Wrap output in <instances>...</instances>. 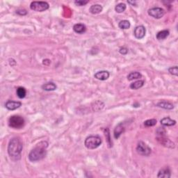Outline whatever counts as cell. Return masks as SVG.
<instances>
[{"label":"cell","mask_w":178,"mask_h":178,"mask_svg":"<svg viewBox=\"0 0 178 178\" xmlns=\"http://www.w3.org/2000/svg\"><path fill=\"white\" fill-rule=\"evenodd\" d=\"M48 143L46 140H43L38 143L29 154V159L31 161H38L44 159L47 155V148Z\"/></svg>","instance_id":"6da1fadb"},{"label":"cell","mask_w":178,"mask_h":178,"mask_svg":"<svg viewBox=\"0 0 178 178\" xmlns=\"http://www.w3.org/2000/svg\"><path fill=\"white\" fill-rule=\"evenodd\" d=\"M23 145L19 138L14 137L11 139L8 146V153L13 160L20 159Z\"/></svg>","instance_id":"7a4b0ae2"},{"label":"cell","mask_w":178,"mask_h":178,"mask_svg":"<svg viewBox=\"0 0 178 178\" xmlns=\"http://www.w3.org/2000/svg\"><path fill=\"white\" fill-rule=\"evenodd\" d=\"M166 131L164 127H159L156 131L157 141L166 148H175V143L166 137Z\"/></svg>","instance_id":"3957f363"},{"label":"cell","mask_w":178,"mask_h":178,"mask_svg":"<svg viewBox=\"0 0 178 178\" xmlns=\"http://www.w3.org/2000/svg\"><path fill=\"white\" fill-rule=\"evenodd\" d=\"M102 138L99 136H89L86 138L84 141V145L86 148L89 150H94L98 148L99 146L102 144Z\"/></svg>","instance_id":"277c9868"},{"label":"cell","mask_w":178,"mask_h":178,"mask_svg":"<svg viewBox=\"0 0 178 178\" xmlns=\"http://www.w3.org/2000/svg\"><path fill=\"white\" fill-rule=\"evenodd\" d=\"M25 119L20 116L18 115H14L11 116L9 119H8V125L11 128L19 129H22L25 126Z\"/></svg>","instance_id":"5b68a950"},{"label":"cell","mask_w":178,"mask_h":178,"mask_svg":"<svg viewBox=\"0 0 178 178\" xmlns=\"http://www.w3.org/2000/svg\"><path fill=\"white\" fill-rule=\"evenodd\" d=\"M50 8V5L46 2H32L30 4V8L36 12H43Z\"/></svg>","instance_id":"8992f818"},{"label":"cell","mask_w":178,"mask_h":178,"mask_svg":"<svg viewBox=\"0 0 178 178\" xmlns=\"http://www.w3.org/2000/svg\"><path fill=\"white\" fill-rule=\"evenodd\" d=\"M137 151L141 156H149L151 154L152 150L144 142L139 141L137 146Z\"/></svg>","instance_id":"52a82bcc"},{"label":"cell","mask_w":178,"mask_h":178,"mask_svg":"<svg viewBox=\"0 0 178 178\" xmlns=\"http://www.w3.org/2000/svg\"><path fill=\"white\" fill-rule=\"evenodd\" d=\"M148 14L150 16L154 17V18L160 19L164 17V15H165V11L161 8L155 7L149 9Z\"/></svg>","instance_id":"ba28073f"},{"label":"cell","mask_w":178,"mask_h":178,"mask_svg":"<svg viewBox=\"0 0 178 178\" xmlns=\"http://www.w3.org/2000/svg\"><path fill=\"white\" fill-rule=\"evenodd\" d=\"M146 34V29L144 26L139 25L137 26V27L134 29V35L137 39H142L143 38Z\"/></svg>","instance_id":"9c48e42d"},{"label":"cell","mask_w":178,"mask_h":178,"mask_svg":"<svg viewBox=\"0 0 178 178\" xmlns=\"http://www.w3.org/2000/svg\"><path fill=\"white\" fill-rule=\"evenodd\" d=\"M22 106V103L20 102H15V101H12V100H8L6 102L5 104V107L8 110H10V111H14L17 109L20 108Z\"/></svg>","instance_id":"30bf717a"},{"label":"cell","mask_w":178,"mask_h":178,"mask_svg":"<svg viewBox=\"0 0 178 178\" xmlns=\"http://www.w3.org/2000/svg\"><path fill=\"white\" fill-rule=\"evenodd\" d=\"M171 177V171L169 167L166 166L160 169L157 175V177L159 178H170Z\"/></svg>","instance_id":"8fae6325"},{"label":"cell","mask_w":178,"mask_h":178,"mask_svg":"<svg viewBox=\"0 0 178 178\" xmlns=\"http://www.w3.org/2000/svg\"><path fill=\"white\" fill-rule=\"evenodd\" d=\"M110 76V73L107 71V70H102V71H99L98 72H96L95 74V78L97 79V80H100V81H105L107 80H108L109 77Z\"/></svg>","instance_id":"7c38bea8"},{"label":"cell","mask_w":178,"mask_h":178,"mask_svg":"<svg viewBox=\"0 0 178 178\" xmlns=\"http://www.w3.org/2000/svg\"><path fill=\"white\" fill-rule=\"evenodd\" d=\"M157 107H159V108L168 109V110H171L174 108V105H173L172 103L168 102V101H165V100L159 101V102L157 104Z\"/></svg>","instance_id":"4fadbf2b"},{"label":"cell","mask_w":178,"mask_h":178,"mask_svg":"<svg viewBox=\"0 0 178 178\" xmlns=\"http://www.w3.org/2000/svg\"><path fill=\"white\" fill-rule=\"evenodd\" d=\"M125 131V127L122 125V123L118 124L117 126L116 127L115 129H114V132H113V135H114V138L116 139H118V138L120 137V135L122 134Z\"/></svg>","instance_id":"5bb4252c"},{"label":"cell","mask_w":178,"mask_h":178,"mask_svg":"<svg viewBox=\"0 0 178 178\" xmlns=\"http://www.w3.org/2000/svg\"><path fill=\"white\" fill-rule=\"evenodd\" d=\"M73 30L74 32L79 34H82L86 32V27L83 25V24H76L73 26Z\"/></svg>","instance_id":"9a60e30c"},{"label":"cell","mask_w":178,"mask_h":178,"mask_svg":"<svg viewBox=\"0 0 178 178\" xmlns=\"http://www.w3.org/2000/svg\"><path fill=\"white\" fill-rule=\"evenodd\" d=\"M161 124L163 125V126H166V127H170V126H173L176 124V121L175 120L171 119L169 117H166L162 118L161 120Z\"/></svg>","instance_id":"2e32d148"},{"label":"cell","mask_w":178,"mask_h":178,"mask_svg":"<svg viewBox=\"0 0 178 178\" xmlns=\"http://www.w3.org/2000/svg\"><path fill=\"white\" fill-rule=\"evenodd\" d=\"M42 89L45 91H53L56 89V85L53 82H48L42 86Z\"/></svg>","instance_id":"e0dca14e"},{"label":"cell","mask_w":178,"mask_h":178,"mask_svg":"<svg viewBox=\"0 0 178 178\" xmlns=\"http://www.w3.org/2000/svg\"><path fill=\"white\" fill-rule=\"evenodd\" d=\"M103 8L100 4H94L92 5L90 8L89 11L92 14H98L102 11Z\"/></svg>","instance_id":"ac0fdd59"},{"label":"cell","mask_w":178,"mask_h":178,"mask_svg":"<svg viewBox=\"0 0 178 178\" xmlns=\"http://www.w3.org/2000/svg\"><path fill=\"white\" fill-rule=\"evenodd\" d=\"M170 34V32L168 30L165 29V30H162L161 32H158L157 34V39L159 41H162V40H165L167 37L169 36Z\"/></svg>","instance_id":"d6986e66"},{"label":"cell","mask_w":178,"mask_h":178,"mask_svg":"<svg viewBox=\"0 0 178 178\" xmlns=\"http://www.w3.org/2000/svg\"><path fill=\"white\" fill-rule=\"evenodd\" d=\"M145 84L144 80H138L137 82L131 83L130 84V89L133 90H138L143 87Z\"/></svg>","instance_id":"ffe728a7"},{"label":"cell","mask_w":178,"mask_h":178,"mask_svg":"<svg viewBox=\"0 0 178 178\" xmlns=\"http://www.w3.org/2000/svg\"><path fill=\"white\" fill-rule=\"evenodd\" d=\"M142 77V74L138 72H130L128 75H127V80L129 81H132L134 80H138Z\"/></svg>","instance_id":"44dd1931"},{"label":"cell","mask_w":178,"mask_h":178,"mask_svg":"<svg viewBox=\"0 0 178 178\" xmlns=\"http://www.w3.org/2000/svg\"><path fill=\"white\" fill-rule=\"evenodd\" d=\"M16 93L17 97L20 99H23L25 98L26 95H27V91L24 87H18L17 89Z\"/></svg>","instance_id":"7402d4cb"},{"label":"cell","mask_w":178,"mask_h":178,"mask_svg":"<svg viewBox=\"0 0 178 178\" xmlns=\"http://www.w3.org/2000/svg\"><path fill=\"white\" fill-rule=\"evenodd\" d=\"M131 24L129 23V21L124 20H121L118 23V27L121 29H128L130 27Z\"/></svg>","instance_id":"603a6c76"},{"label":"cell","mask_w":178,"mask_h":178,"mask_svg":"<svg viewBox=\"0 0 178 178\" xmlns=\"http://www.w3.org/2000/svg\"><path fill=\"white\" fill-rule=\"evenodd\" d=\"M104 136L106 137L107 143H108V146L109 148H111L112 147V142L111 140V137H110V132H109V128H104Z\"/></svg>","instance_id":"cb8c5ba5"},{"label":"cell","mask_w":178,"mask_h":178,"mask_svg":"<svg viewBox=\"0 0 178 178\" xmlns=\"http://www.w3.org/2000/svg\"><path fill=\"white\" fill-rule=\"evenodd\" d=\"M125 10H126V5L124 3H119L115 7V11L118 14L123 13Z\"/></svg>","instance_id":"d4e9b609"},{"label":"cell","mask_w":178,"mask_h":178,"mask_svg":"<svg viewBox=\"0 0 178 178\" xmlns=\"http://www.w3.org/2000/svg\"><path fill=\"white\" fill-rule=\"evenodd\" d=\"M157 124V120L156 119H150L147 120L144 122V125L147 127H153Z\"/></svg>","instance_id":"484cf974"},{"label":"cell","mask_w":178,"mask_h":178,"mask_svg":"<svg viewBox=\"0 0 178 178\" xmlns=\"http://www.w3.org/2000/svg\"><path fill=\"white\" fill-rule=\"evenodd\" d=\"M168 72H170V74H173L175 76H178V68L177 66H173L170 67L168 68Z\"/></svg>","instance_id":"4316f807"},{"label":"cell","mask_w":178,"mask_h":178,"mask_svg":"<svg viewBox=\"0 0 178 178\" xmlns=\"http://www.w3.org/2000/svg\"><path fill=\"white\" fill-rule=\"evenodd\" d=\"M89 1H84V0H78V1H75L74 2V4H76L77 6H85L86 4H87L89 3Z\"/></svg>","instance_id":"83f0119b"},{"label":"cell","mask_w":178,"mask_h":178,"mask_svg":"<svg viewBox=\"0 0 178 178\" xmlns=\"http://www.w3.org/2000/svg\"><path fill=\"white\" fill-rule=\"evenodd\" d=\"M16 14L19 15H26L27 14V11L25 9H20L16 11Z\"/></svg>","instance_id":"f1b7e54d"},{"label":"cell","mask_w":178,"mask_h":178,"mask_svg":"<svg viewBox=\"0 0 178 178\" xmlns=\"http://www.w3.org/2000/svg\"><path fill=\"white\" fill-rule=\"evenodd\" d=\"M119 52L122 55H126L127 53H128V49L125 47H121L119 50Z\"/></svg>","instance_id":"f546056e"},{"label":"cell","mask_w":178,"mask_h":178,"mask_svg":"<svg viewBox=\"0 0 178 178\" xmlns=\"http://www.w3.org/2000/svg\"><path fill=\"white\" fill-rule=\"evenodd\" d=\"M128 2L129 4H132L133 5H134V4L136 3V2H130V1H128V2Z\"/></svg>","instance_id":"4dcf8cb0"}]
</instances>
